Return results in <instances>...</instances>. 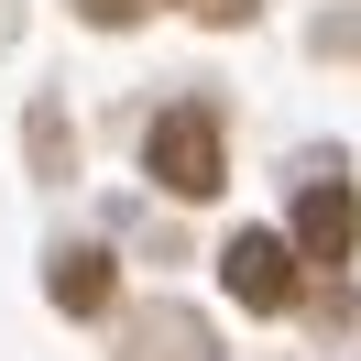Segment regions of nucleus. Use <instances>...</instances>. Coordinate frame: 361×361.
<instances>
[{
  "mask_svg": "<svg viewBox=\"0 0 361 361\" xmlns=\"http://www.w3.org/2000/svg\"><path fill=\"white\" fill-rule=\"evenodd\" d=\"M142 164H154V186H176V197H219V176H230L219 121L208 110H164L154 132H142Z\"/></svg>",
  "mask_w": 361,
  "mask_h": 361,
  "instance_id": "obj_1",
  "label": "nucleus"
},
{
  "mask_svg": "<svg viewBox=\"0 0 361 361\" xmlns=\"http://www.w3.org/2000/svg\"><path fill=\"white\" fill-rule=\"evenodd\" d=\"M219 274H230V295L241 307H295V241H274V230H241V241L219 252Z\"/></svg>",
  "mask_w": 361,
  "mask_h": 361,
  "instance_id": "obj_2",
  "label": "nucleus"
},
{
  "mask_svg": "<svg viewBox=\"0 0 361 361\" xmlns=\"http://www.w3.org/2000/svg\"><path fill=\"white\" fill-rule=\"evenodd\" d=\"M350 241H361V197L339 176H317L295 197V263H350Z\"/></svg>",
  "mask_w": 361,
  "mask_h": 361,
  "instance_id": "obj_3",
  "label": "nucleus"
},
{
  "mask_svg": "<svg viewBox=\"0 0 361 361\" xmlns=\"http://www.w3.org/2000/svg\"><path fill=\"white\" fill-rule=\"evenodd\" d=\"M55 307H66V317H99V307H110V252H88V241L55 252Z\"/></svg>",
  "mask_w": 361,
  "mask_h": 361,
  "instance_id": "obj_4",
  "label": "nucleus"
},
{
  "mask_svg": "<svg viewBox=\"0 0 361 361\" xmlns=\"http://www.w3.org/2000/svg\"><path fill=\"white\" fill-rule=\"evenodd\" d=\"M132 11H142V0H88V23H132Z\"/></svg>",
  "mask_w": 361,
  "mask_h": 361,
  "instance_id": "obj_5",
  "label": "nucleus"
}]
</instances>
